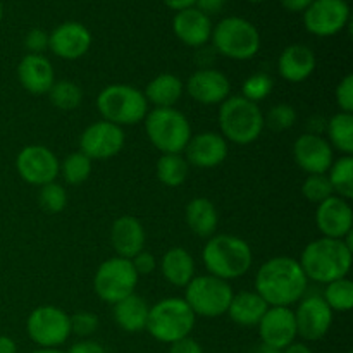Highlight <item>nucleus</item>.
Instances as JSON below:
<instances>
[{
	"mask_svg": "<svg viewBox=\"0 0 353 353\" xmlns=\"http://www.w3.org/2000/svg\"><path fill=\"white\" fill-rule=\"evenodd\" d=\"M185 90L195 102L202 105H216L231 95V83L219 69L202 68L190 76Z\"/></svg>",
	"mask_w": 353,
	"mask_h": 353,
	"instance_id": "19",
	"label": "nucleus"
},
{
	"mask_svg": "<svg viewBox=\"0 0 353 353\" xmlns=\"http://www.w3.org/2000/svg\"><path fill=\"white\" fill-rule=\"evenodd\" d=\"M16 171L28 185L43 186L57 179L61 162L45 145H28L17 154Z\"/></svg>",
	"mask_w": 353,
	"mask_h": 353,
	"instance_id": "12",
	"label": "nucleus"
},
{
	"mask_svg": "<svg viewBox=\"0 0 353 353\" xmlns=\"http://www.w3.org/2000/svg\"><path fill=\"white\" fill-rule=\"evenodd\" d=\"M326 174L334 195L350 200L353 196V155H341L340 159L333 161Z\"/></svg>",
	"mask_w": 353,
	"mask_h": 353,
	"instance_id": "33",
	"label": "nucleus"
},
{
	"mask_svg": "<svg viewBox=\"0 0 353 353\" xmlns=\"http://www.w3.org/2000/svg\"><path fill=\"white\" fill-rule=\"evenodd\" d=\"M214 48L233 61H248L261 48V33L250 21L243 17H226L212 28Z\"/></svg>",
	"mask_w": 353,
	"mask_h": 353,
	"instance_id": "8",
	"label": "nucleus"
},
{
	"mask_svg": "<svg viewBox=\"0 0 353 353\" xmlns=\"http://www.w3.org/2000/svg\"><path fill=\"white\" fill-rule=\"evenodd\" d=\"M323 299L331 310L336 312H348L353 307V283L348 278L336 279L324 285Z\"/></svg>",
	"mask_w": 353,
	"mask_h": 353,
	"instance_id": "35",
	"label": "nucleus"
},
{
	"mask_svg": "<svg viewBox=\"0 0 353 353\" xmlns=\"http://www.w3.org/2000/svg\"><path fill=\"white\" fill-rule=\"evenodd\" d=\"M185 93V83L181 78L171 72H162L150 79L143 95L148 103L155 107H174Z\"/></svg>",
	"mask_w": 353,
	"mask_h": 353,
	"instance_id": "30",
	"label": "nucleus"
},
{
	"mask_svg": "<svg viewBox=\"0 0 353 353\" xmlns=\"http://www.w3.org/2000/svg\"><path fill=\"white\" fill-rule=\"evenodd\" d=\"M2 14H3V10H2V3H0V21H2Z\"/></svg>",
	"mask_w": 353,
	"mask_h": 353,
	"instance_id": "54",
	"label": "nucleus"
},
{
	"mask_svg": "<svg viewBox=\"0 0 353 353\" xmlns=\"http://www.w3.org/2000/svg\"><path fill=\"white\" fill-rule=\"evenodd\" d=\"M92 47V33L88 28L76 21L62 23L48 34V48L57 57L76 61L83 57Z\"/></svg>",
	"mask_w": 353,
	"mask_h": 353,
	"instance_id": "21",
	"label": "nucleus"
},
{
	"mask_svg": "<svg viewBox=\"0 0 353 353\" xmlns=\"http://www.w3.org/2000/svg\"><path fill=\"white\" fill-rule=\"evenodd\" d=\"M353 247L352 233L343 240L336 238H317L310 241L302 252L300 268L309 281L327 285L336 279L347 278L352 268Z\"/></svg>",
	"mask_w": 353,
	"mask_h": 353,
	"instance_id": "2",
	"label": "nucleus"
},
{
	"mask_svg": "<svg viewBox=\"0 0 353 353\" xmlns=\"http://www.w3.org/2000/svg\"><path fill=\"white\" fill-rule=\"evenodd\" d=\"M252 353H281V350H278V348L274 347H269V345L261 343Z\"/></svg>",
	"mask_w": 353,
	"mask_h": 353,
	"instance_id": "52",
	"label": "nucleus"
},
{
	"mask_svg": "<svg viewBox=\"0 0 353 353\" xmlns=\"http://www.w3.org/2000/svg\"><path fill=\"white\" fill-rule=\"evenodd\" d=\"M248 2H262V0H248Z\"/></svg>",
	"mask_w": 353,
	"mask_h": 353,
	"instance_id": "55",
	"label": "nucleus"
},
{
	"mask_svg": "<svg viewBox=\"0 0 353 353\" xmlns=\"http://www.w3.org/2000/svg\"><path fill=\"white\" fill-rule=\"evenodd\" d=\"M140 276L134 271L130 259L112 257L99 265L93 276V290L102 302L117 303L119 300L133 295Z\"/></svg>",
	"mask_w": 353,
	"mask_h": 353,
	"instance_id": "10",
	"label": "nucleus"
},
{
	"mask_svg": "<svg viewBox=\"0 0 353 353\" xmlns=\"http://www.w3.org/2000/svg\"><path fill=\"white\" fill-rule=\"evenodd\" d=\"M302 193L312 203H321L334 195L327 174H307L302 185Z\"/></svg>",
	"mask_w": 353,
	"mask_h": 353,
	"instance_id": "39",
	"label": "nucleus"
},
{
	"mask_svg": "<svg viewBox=\"0 0 353 353\" xmlns=\"http://www.w3.org/2000/svg\"><path fill=\"white\" fill-rule=\"evenodd\" d=\"M0 353H17L16 341H14L10 336L0 334Z\"/></svg>",
	"mask_w": 353,
	"mask_h": 353,
	"instance_id": "50",
	"label": "nucleus"
},
{
	"mask_svg": "<svg viewBox=\"0 0 353 353\" xmlns=\"http://www.w3.org/2000/svg\"><path fill=\"white\" fill-rule=\"evenodd\" d=\"M228 141L216 131H203L192 134L185 148V159L188 165L199 169H212L223 164L228 157Z\"/></svg>",
	"mask_w": 353,
	"mask_h": 353,
	"instance_id": "20",
	"label": "nucleus"
},
{
	"mask_svg": "<svg viewBox=\"0 0 353 353\" xmlns=\"http://www.w3.org/2000/svg\"><path fill=\"white\" fill-rule=\"evenodd\" d=\"M161 271L169 285L185 288L195 278V261L183 247H172L162 257Z\"/></svg>",
	"mask_w": 353,
	"mask_h": 353,
	"instance_id": "26",
	"label": "nucleus"
},
{
	"mask_svg": "<svg viewBox=\"0 0 353 353\" xmlns=\"http://www.w3.org/2000/svg\"><path fill=\"white\" fill-rule=\"evenodd\" d=\"M269 309L268 303L262 300V296L255 292H240L234 293L231 299L228 316L234 324L243 327L257 326L261 323L262 316Z\"/></svg>",
	"mask_w": 353,
	"mask_h": 353,
	"instance_id": "29",
	"label": "nucleus"
},
{
	"mask_svg": "<svg viewBox=\"0 0 353 353\" xmlns=\"http://www.w3.org/2000/svg\"><path fill=\"white\" fill-rule=\"evenodd\" d=\"M334 97L340 112H353V74H347L338 83Z\"/></svg>",
	"mask_w": 353,
	"mask_h": 353,
	"instance_id": "42",
	"label": "nucleus"
},
{
	"mask_svg": "<svg viewBox=\"0 0 353 353\" xmlns=\"http://www.w3.org/2000/svg\"><path fill=\"white\" fill-rule=\"evenodd\" d=\"M169 353H205L203 352L202 345L192 336H185L181 340L174 341L169 345Z\"/></svg>",
	"mask_w": 353,
	"mask_h": 353,
	"instance_id": "45",
	"label": "nucleus"
},
{
	"mask_svg": "<svg viewBox=\"0 0 353 353\" xmlns=\"http://www.w3.org/2000/svg\"><path fill=\"white\" fill-rule=\"evenodd\" d=\"M31 353H65V352H61L59 348H38V350Z\"/></svg>",
	"mask_w": 353,
	"mask_h": 353,
	"instance_id": "53",
	"label": "nucleus"
},
{
	"mask_svg": "<svg viewBox=\"0 0 353 353\" xmlns=\"http://www.w3.org/2000/svg\"><path fill=\"white\" fill-rule=\"evenodd\" d=\"M143 224L133 216L117 217L110 228V243L117 257L133 259L138 252L145 250Z\"/></svg>",
	"mask_w": 353,
	"mask_h": 353,
	"instance_id": "24",
	"label": "nucleus"
},
{
	"mask_svg": "<svg viewBox=\"0 0 353 353\" xmlns=\"http://www.w3.org/2000/svg\"><path fill=\"white\" fill-rule=\"evenodd\" d=\"M190 172V165L183 154H162L155 165L157 179L164 186L176 188L186 181Z\"/></svg>",
	"mask_w": 353,
	"mask_h": 353,
	"instance_id": "32",
	"label": "nucleus"
},
{
	"mask_svg": "<svg viewBox=\"0 0 353 353\" xmlns=\"http://www.w3.org/2000/svg\"><path fill=\"white\" fill-rule=\"evenodd\" d=\"M293 159L307 174H326L334 161V150L321 134L303 133L293 143Z\"/></svg>",
	"mask_w": 353,
	"mask_h": 353,
	"instance_id": "16",
	"label": "nucleus"
},
{
	"mask_svg": "<svg viewBox=\"0 0 353 353\" xmlns=\"http://www.w3.org/2000/svg\"><path fill=\"white\" fill-rule=\"evenodd\" d=\"M195 314L192 312L185 299L169 296L150 307L145 330L154 340L171 345L181 338L190 336L195 327Z\"/></svg>",
	"mask_w": 353,
	"mask_h": 353,
	"instance_id": "6",
	"label": "nucleus"
},
{
	"mask_svg": "<svg viewBox=\"0 0 353 353\" xmlns=\"http://www.w3.org/2000/svg\"><path fill=\"white\" fill-rule=\"evenodd\" d=\"M145 133L162 154H183L192 138L190 121L174 107H155L145 117Z\"/></svg>",
	"mask_w": 353,
	"mask_h": 353,
	"instance_id": "5",
	"label": "nucleus"
},
{
	"mask_svg": "<svg viewBox=\"0 0 353 353\" xmlns=\"http://www.w3.org/2000/svg\"><path fill=\"white\" fill-rule=\"evenodd\" d=\"M224 2H226V0H195V6L196 9L202 10L203 14L209 16V14L219 12V10L223 9Z\"/></svg>",
	"mask_w": 353,
	"mask_h": 353,
	"instance_id": "47",
	"label": "nucleus"
},
{
	"mask_svg": "<svg viewBox=\"0 0 353 353\" xmlns=\"http://www.w3.org/2000/svg\"><path fill=\"white\" fill-rule=\"evenodd\" d=\"M350 7L345 0H314L303 10V24L316 37H333L347 26Z\"/></svg>",
	"mask_w": 353,
	"mask_h": 353,
	"instance_id": "15",
	"label": "nucleus"
},
{
	"mask_svg": "<svg viewBox=\"0 0 353 353\" xmlns=\"http://www.w3.org/2000/svg\"><path fill=\"white\" fill-rule=\"evenodd\" d=\"M47 95L55 109L65 110V112L78 109L83 102L81 86L76 85L71 79H59V81L55 79Z\"/></svg>",
	"mask_w": 353,
	"mask_h": 353,
	"instance_id": "34",
	"label": "nucleus"
},
{
	"mask_svg": "<svg viewBox=\"0 0 353 353\" xmlns=\"http://www.w3.org/2000/svg\"><path fill=\"white\" fill-rule=\"evenodd\" d=\"M316 54L310 47L295 43L286 47L278 59V72L285 81L302 83L316 71Z\"/></svg>",
	"mask_w": 353,
	"mask_h": 353,
	"instance_id": "25",
	"label": "nucleus"
},
{
	"mask_svg": "<svg viewBox=\"0 0 353 353\" xmlns=\"http://www.w3.org/2000/svg\"><path fill=\"white\" fill-rule=\"evenodd\" d=\"M295 314L296 334L305 341H317L326 336L333 324V310L323 295H307L299 300Z\"/></svg>",
	"mask_w": 353,
	"mask_h": 353,
	"instance_id": "14",
	"label": "nucleus"
},
{
	"mask_svg": "<svg viewBox=\"0 0 353 353\" xmlns=\"http://www.w3.org/2000/svg\"><path fill=\"white\" fill-rule=\"evenodd\" d=\"M126 141L124 130L109 121H97L85 128L79 137V152L92 161H103L119 154Z\"/></svg>",
	"mask_w": 353,
	"mask_h": 353,
	"instance_id": "13",
	"label": "nucleus"
},
{
	"mask_svg": "<svg viewBox=\"0 0 353 353\" xmlns=\"http://www.w3.org/2000/svg\"><path fill=\"white\" fill-rule=\"evenodd\" d=\"M274 88V81L265 72H255V74L248 76L241 85V97L250 102L259 103L261 100L268 99L269 93Z\"/></svg>",
	"mask_w": 353,
	"mask_h": 353,
	"instance_id": "38",
	"label": "nucleus"
},
{
	"mask_svg": "<svg viewBox=\"0 0 353 353\" xmlns=\"http://www.w3.org/2000/svg\"><path fill=\"white\" fill-rule=\"evenodd\" d=\"M24 47L30 54L43 55V52L48 48V33L41 28H33L28 31L26 38H24Z\"/></svg>",
	"mask_w": 353,
	"mask_h": 353,
	"instance_id": "43",
	"label": "nucleus"
},
{
	"mask_svg": "<svg viewBox=\"0 0 353 353\" xmlns=\"http://www.w3.org/2000/svg\"><path fill=\"white\" fill-rule=\"evenodd\" d=\"M281 353H314L312 348L307 343H302V341H293L288 347H285Z\"/></svg>",
	"mask_w": 353,
	"mask_h": 353,
	"instance_id": "49",
	"label": "nucleus"
},
{
	"mask_svg": "<svg viewBox=\"0 0 353 353\" xmlns=\"http://www.w3.org/2000/svg\"><path fill=\"white\" fill-rule=\"evenodd\" d=\"M257 327L262 343L278 350H283L299 338L295 314L290 307H269Z\"/></svg>",
	"mask_w": 353,
	"mask_h": 353,
	"instance_id": "17",
	"label": "nucleus"
},
{
	"mask_svg": "<svg viewBox=\"0 0 353 353\" xmlns=\"http://www.w3.org/2000/svg\"><path fill=\"white\" fill-rule=\"evenodd\" d=\"M38 203L47 214H59L68 205V193H65L64 186L59 183H48V185L40 186Z\"/></svg>",
	"mask_w": 353,
	"mask_h": 353,
	"instance_id": "37",
	"label": "nucleus"
},
{
	"mask_svg": "<svg viewBox=\"0 0 353 353\" xmlns=\"http://www.w3.org/2000/svg\"><path fill=\"white\" fill-rule=\"evenodd\" d=\"M309 279L293 257H272L255 274V293L269 307H292L305 296Z\"/></svg>",
	"mask_w": 353,
	"mask_h": 353,
	"instance_id": "1",
	"label": "nucleus"
},
{
	"mask_svg": "<svg viewBox=\"0 0 353 353\" xmlns=\"http://www.w3.org/2000/svg\"><path fill=\"white\" fill-rule=\"evenodd\" d=\"M174 34L188 47H203L212 37V23L207 14L196 7L178 10L172 21Z\"/></svg>",
	"mask_w": 353,
	"mask_h": 353,
	"instance_id": "23",
	"label": "nucleus"
},
{
	"mask_svg": "<svg viewBox=\"0 0 353 353\" xmlns=\"http://www.w3.org/2000/svg\"><path fill=\"white\" fill-rule=\"evenodd\" d=\"M150 307L140 295L126 296L112 305L114 321L126 333H141L147 327Z\"/></svg>",
	"mask_w": 353,
	"mask_h": 353,
	"instance_id": "28",
	"label": "nucleus"
},
{
	"mask_svg": "<svg viewBox=\"0 0 353 353\" xmlns=\"http://www.w3.org/2000/svg\"><path fill=\"white\" fill-rule=\"evenodd\" d=\"M69 321H71V334L81 336L83 340L97 333L100 324L99 317L88 310H79V312L72 314V316H69Z\"/></svg>",
	"mask_w": 353,
	"mask_h": 353,
	"instance_id": "41",
	"label": "nucleus"
},
{
	"mask_svg": "<svg viewBox=\"0 0 353 353\" xmlns=\"http://www.w3.org/2000/svg\"><path fill=\"white\" fill-rule=\"evenodd\" d=\"M186 226L192 230V233L199 238H207L216 234L217 224H219V216L217 209L209 199L205 196H196L190 200L185 209Z\"/></svg>",
	"mask_w": 353,
	"mask_h": 353,
	"instance_id": "27",
	"label": "nucleus"
},
{
	"mask_svg": "<svg viewBox=\"0 0 353 353\" xmlns=\"http://www.w3.org/2000/svg\"><path fill=\"white\" fill-rule=\"evenodd\" d=\"M312 2L314 0H281L283 6L288 10H292V12H302V10H305Z\"/></svg>",
	"mask_w": 353,
	"mask_h": 353,
	"instance_id": "48",
	"label": "nucleus"
},
{
	"mask_svg": "<svg viewBox=\"0 0 353 353\" xmlns=\"http://www.w3.org/2000/svg\"><path fill=\"white\" fill-rule=\"evenodd\" d=\"M202 261L210 276L233 281L247 274L254 262L252 248L234 234H214L202 250Z\"/></svg>",
	"mask_w": 353,
	"mask_h": 353,
	"instance_id": "3",
	"label": "nucleus"
},
{
	"mask_svg": "<svg viewBox=\"0 0 353 353\" xmlns=\"http://www.w3.org/2000/svg\"><path fill=\"white\" fill-rule=\"evenodd\" d=\"M131 264H133L138 276H148L157 269V259H155V255L150 254V252L141 250L131 259Z\"/></svg>",
	"mask_w": 353,
	"mask_h": 353,
	"instance_id": "44",
	"label": "nucleus"
},
{
	"mask_svg": "<svg viewBox=\"0 0 353 353\" xmlns=\"http://www.w3.org/2000/svg\"><path fill=\"white\" fill-rule=\"evenodd\" d=\"M348 353H353V352H348Z\"/></svg>",
	"mask_w": 353,
	"mask_h": 353,
	"instance_id": "56",
	"label": "nucleus"
},
{
	"mask_svg": "<svg viewBox=\"0 0 353 353\" xmlns=\"http://www.w3.org/2000/svg\"><path fill=\"white\" fill-rule=\"evenodd\" d=\"M65 353H107L105 348L99 343V341H93V340H81L78 343L72 345L69 348V352Z\"/></svg>",
	"mask_w": 353,
	"mask_h": 353,
	"instance_id": "46",
	"label": "nucleus"
},
{
	"mask_svg": "<svg viewBox=\"0 0 353 353\" xmlns=\"http://www.w3.org/2000/svg\"><path fill=\"white\" fill-rule=\"evenodd\" d=\"M164 3L172 10H183L195 6V0H164Z\"/></svg>",
	"mask_w": 353,
	"mask_h": 353,
	"instance_id": "51",
	"label": "nucleus"
},
{
	"mask_svg": "<svg viewBox=\"0 0 353 353\" xmlns=\"http://www.w3.org/2000/svg\"><path fill=\"white\" fill-rule=\"evenodd\" d=\"M326 134L333 150L336 148L343 155H353V114H334L327 119Z\"/></svg>",
	"mask_w": 353,
	"mask_h": 353,
	"instance_id": "31",
	"label": "nucleus"
},
{
	"mask_svg": "<svg viewBox=\"0 0 353 353\" xmlns=\"http://www.w3.org/2000/svg\"><path fill=\"white\" fill-rule=\"evenodd\" d=\"M316 224L324 238L343 240L352 233L353 210L348 200L333 195L324 202L317 203Z\"/></svg>",
	"mask_w": 353,
	"mask_h": 353,
	"instance_id": "18",
	"label": "nucleus"
},
{
	"mask_svg": "<svg viewBox=\"0 0 353 353\" xmlns=\"http://www.w3.org/2000/svg\"><path fill=\"white\" fill-rule=\"evenodd\" d=\"M295 123L296 110L290 103H276L264 116V126L271 128L272 131H286L295 126Z\"/></svg>",
	"mask_w": 353,
	"mask_h": 353,
	"instance_id": "40",
	"label": "nucleus"
},
{
	"mask_svg": "<svg viewBox=\"0 0 353 353\" xmlns=\"http://www.w3.org/2000/svg\"><path fill=\"white\" fill-rule=\"evenodd\" d=\"M233 295L230 283L210 274L195 276L185 286V302L188 303L195 317L205 319L224 316L230 309Z\"/></svg>",
	"mask_w": 353,
	"mask_h": 353,
	"instance_id": "9",
	"label": "nucleus"
},
{
	"mask_svg": "<svg viewBox=\"0 0 353 353\" xmlns=\"http://www.w3.org/2000/svg\"><path fill=\"white\" fill-rule=\"evenodd\" d=\"M26 331L40 348H59L71 336V321L59 307L41 305L28 316Z\"/></svg>",
	"mask_w": 353,
	"mask_h": 353,
	"instance_id": "11",
	"label": "nucleus"
},
{
	"mask_svg": "<svg viewBox=\"0 0 353 353\" xmlns=\"http://www.w3.org/2000/svg\"><path fill=\"white\" fill-rule=\"evenodd\" d=\"M92 159L86 157L83 152H72L64 162H61V172L64 176V181L69 185H81L92 174Z\"/></svg>",
	"mask_w": 353,
	"mask_h": 353,
	"instance_id": "36",
	"label": "nucleus"
},
{
	"mask_svg": "<svg viewBox=\"0 0 353 353\" xmlns=\"http://www.w3.org/2000/svg\"><path fill=\"white\" fill-rule=\"evenodd\" d=\"M17 79L31 95H47L55 83L54 65L45 55L28 54L17 64Z\"/></svg>",
	"mask_w": 353,
	"mask_h": 353,
	"instance_id": "22",
	"label": "nucleus"
},
{
	"mask_svg": "<svg viewBox=\"0 0 353 353\" xmlns=\"http://www.w3.org/2000/svg\"><path fill=\"white\" fill-rule=\"evenodd\" d=\"M219 128L226 141L250 145L264 131V114L257 103L241 95H230L221 103Z\"/></svg>",
	"mask_w": 353,
	"mask_h": 353,
	"instance_id": "4",
	"label": "nucleus"
},
{
	"mask_svg": "<svg viewBox=\"0 0 353 353\" xmlns=\"http://www.w3.org/2000/svg\"><path fill=\"white\" fill-rule=\"evenodd\" d=\"M97 109L103 121L123 128L141 123L148 114V102L134 86L109 85L97 97Z\"/></svg>",
	"mask_w": 353,
	"mask_h": 353,
	"instance_id": "7",
	"label": "nucleus"
}]
</instances>
